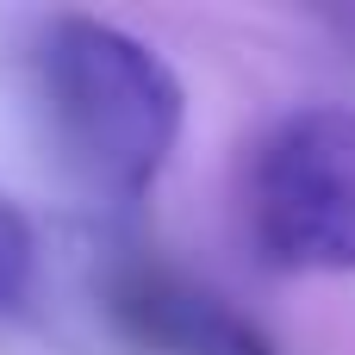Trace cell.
Here are the masks:
<instances>
[{"label": "cell", "instance_id": "cell-1", "mask_svg": "<svg viewBox=\"0 0 355 355\" xmlns=\"http://www.w3.org/2000/svg\"><path fill=\"white\" fill-rule=\"evenodd\" d=\"M31 100L56 168L112 212L150 200L187 125V87L156 44L94 12H50L37 25Z\"/></svg>", "mask_w": 355, "mask_h": 355}, {"label": "cell", "instance_id": "cell-2", "mask_svg": "<svg viewBox=\"0 0 355 355\" xmlns=\"http://www.w3.org/2000/svg\"><path fill=\"white\" fill-rule=\"evenodd\" d=\"M243 231L275 275H355V106H293L256 137Z\"/></svg>", "mask_w": 355, "mask_h": 355}, {"label": "cell", "instance_id": "cell-3", "mask_svg": "<svg viewBox=\"0 0 355 355\" xmlns=\"http://www.w3.org/2000/svg\"><path fill=\"white\" fill-rule=\"evenodd\" d=\"M31 287H37V225L12 193H0V312H25Z\"/></svg>", "mask_w": 355, "mask_h": 355}, {"label": "cell", "instance_id": "cell-4", "mask_svg": "<svg viewBox=\"0 0 355 355\" xmlns=\"http://www.w3.org/2000/svg\"><path fill=\"white\" fill-rule=\"evenodd\" d=\"M206 355H281L250 318H237L231 306H225V318H218V331H212V343H206Z\"/></svg>", "mask_w": 355, "mask_h": 355}]
</instances>
